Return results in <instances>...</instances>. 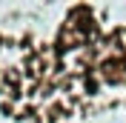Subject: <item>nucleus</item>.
<instances>
[]
</instances>
